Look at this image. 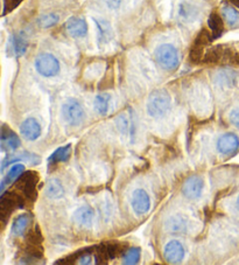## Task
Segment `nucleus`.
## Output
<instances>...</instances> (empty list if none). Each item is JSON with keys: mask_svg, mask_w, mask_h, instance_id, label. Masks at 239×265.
Segmentation results:
<instances>
[{"mask_svg": "<svg viewBox=\"0 0 239 265\" xmlns=\"http://www.w3.org/2000/svg\"><path fill=\"white\" fill-rule=\"evenodd\" d=\"M122 0H106V5L110 10H117L121 6Z\"/></svg>", "mask_w": 239, "mask_h": 265, "instance_id": "nucleus-34", "label": "nucleus"}, {"mask_svg": "<svg viewBox=\"0 0 239 265\" xmlns=\"http://www.w3.org/2000/svg\"><path fill=\"white\" fill-rule=\"evenodd\" d=\"M39 183V174L33 170L24 172L16 181V188L24 198L34 200L36 197V185Z\"/></svg>", "mask_w": 239, "mask_h": 265, "instance_id": "nucleus-5", "label": "nucleus"}, {"mask_svg": "<svg viewBox=\"0 0 239 265\" xmlns=\"http://www.w3.org/2000/svg\"><path fill=\"white\" fill-rule=\"evenodd\" d=\"M18 161H27L32 165H38L40 164V158L33 153H28V152H25V153L20 155H11V157H7L5 160L3 161L2 170L5 169L6 167H9L12 164H16Z\"/></svg>", "mask_w": 239, "mask_h": 265, "instance_id": "nucleus-19", "label": "nucleus"}, {"mask_svg": "<svg viewBox=\"0 0 239 265\" xmlns=\"http://www.w3.org/2000/svg\"><path fill=\"white\" fill-rule=\"evenodd\" d=\"M5 224H6V222H5V221L0 220V231H2V230H3V228H4V227H5Z\"/></svg>", "mask_w": 239, "mask_h": 265, "instance_id": "nucleus-36", "label": "nucleus"}, {"mask_svg": "<svg viewBox=\"0 0 239 265\" xmlns=\"http://www.w3.org/2000/svg\"><path fill=\"white\" fill-rule=\"evenodd\" d=\"M222 16L226 24L231 28L239 27V11L234 9L233 6L226 5L222 7Z\"/></svg>", "mask_w": 239, "mask_h": 265, "instance_id": "nucleus-27", "label": "nucleus"}, {"mask_svg": "<svg viewBox=\"0 0 239 265\" xmlns=\"http://www.w3.org/2000/svg\"><path fill=\"white\" fill-rule=\"evenodd\" d=\"M155 60L159 66L164 68L165 70H175L180 64V56L177 49L173 45L164 43L159 46L155 50Z\"/></svg>", "mask_w": 239, "mask_h": 265, "instance_id": "nucleus-2", "label": "nucleus"}, {"mask_svg": "<svg viewBox=\"0 0 239 265\" xmlns=\"http://www.w3.org/2000/svg\"><path fill=\"white\" fill-rule=\"evenodd\" d=\"M71 154V145L68 144L66 146H61L57 148L55 152H53V154L50 155L48 159L49 166H55L59 162L67 161L69 157Z\"/></svg>", "mask_w": 239, "mask_h": 265, "instance_id": "nucleus-23", "label": "nucleus"}, {"mask_svg": "<svg viewBox=\"0 0 239 265\" xmlns=\"http://www.w3.org/2000/svg\"><path fill=\"white\" fill-rule=\"evenodd\" d=\"M20 145V138L9 126H3L0 129V147H2L3 151L13 152L18 150Z\"/></svg>", "mask_w": 239, "mask_h": 265, "instance_id": "nucleus-11", "label": "nucleus"}, {"mask_svg": "<svg viewBox=\"0 0 239 265\" xmlns=\"http://www.w3.org/2000/svg\"><path fill=\"white\" fill-rule=\"evenodd\" d=\"M45 193L49 199L57 200L64 197L66 191H64L62 183H61L59 179H56V178H53V179H50L48 183L46 184Z\"/></svg>", "mask_w": 239, "mask_h": 265, "instance_id": "nucleus-18", "label": "nucleus"}, {"mask_svg": "<svg viewBox=\"0 0 239 265\" xmlns=\"http://www.w3.org/2000/svg\"><path fill=\"white\" fill-rule=\"evenodd\" d=\"M60 21V17L55 13H48V14H43V16L39 17L36 23L41 28H50L53 26L57 25V23Z\"/></svg>", "mask_w": 239, "mask_h": 265, "instance_id": "nucleus-28", "label": "nucleus"}, {"mask_svg": "<svg viewBox=\"0 0 239 265\" xmlns=\"http://www.w3.org/2000/svg\"><path fill=\"white\" fill-rule=\"evenodd\" d=\"M24 172H25V166L23 164H13V166L11 167L9 172H7L5 178L2 180V183H0V193H3L4 190H5L9 185L16 183L18 178H19Z\"/></svg>", "mask_w": 239, "mask_h": 265, "instance_id": "nucleus-20", "label": "nucleus"}, {"mask_svg": "<svg viewBox=\"0 0 239 265\" xmlns=\"http://www.w3.org/2000/svg\"><path fill=\"white\" fill-rule=\"evenodd\" d=\"M172 97L166 90H155L148 97L147 114L153 118H161L171 110Z\"/></svg>", "mask_w": 239, "mask_h": 265, "instance_id": "nucleus-1", "label": "nucleus"}, {"mask_svg": "<svg viewBox=\"0 0 239 265\" xmlns=\"http://www.w3.org/2000/svg\"><path fill=\"white\" fill-rule=\"evenodd\" d=\"M188 226V219L187 216L182 215V214H176V215H173L169 217V219L166 221V228L169 232H177V234H181V232H186Z\"/></svg>", "mask_w": 239, "mask_h": 265, "instance_id": "nucleus-17", "label": "nucleus"}, {"mask_svg": "<svg viewBox=\"0 0 239 265\" xmlns=\"http://www.w3.org/2000/svg\"><path fill=\"white\" fill-rule=\"evenodd\" d=\"M9 47L11 49V53H12L13 55H16L18 57L23 56L28 48V40L26 38V35L24 33L13 35L10 40Z\"/></svg>", "mask_w": 239, "mask_h": 265, "instance_id": "nucleus-16", "label": "nucleus"}, {"mask_svg": "<svg viewBox=\"0 0 239 265\" xmlns=\"http://www.w3.org/2000/svg\"><path fill=\"white\" fill-rule=\"evenodd\" d=\"M24 207V197L17 192H5L0 197V220L6 221L10 219L11 214L18 208Z\"/></svg>", "mask_w": 239, "mask_h": 265, "instance_id": "nucleus-4", "label": "nucleus"}, {"mask_svg": "<svg viewBox=\"0 0 239 265\" xmlns=\"http://www.w3.org/2000/svg\"><path fill=\"white\" fill-rule=\"evenodd\" d=\"M131 206L138 215H143L150 212L151 209V198L145 190H136L131 197Z\"/></svg>", "mask_w": 239, "mask_h": 265, "instance_id": "nucleus-9", "label": "nucleus"}, {"mask_svg": "<svg viewBox=\"0 0 239 265\" xmlns=\"http://www.w3.org/2000/svg\"><path fill=\"white\" fill-rule=\"evenodd\" d=\"M31 223V215L30 214H21L14 220L12 224V232L16 236H23L26 232L28 226Z\"/></svg>", "mask_w": 239, "mask_h": 265, "instance_id": "nucleus-25", "label": "nucleus"}, {"mask_svg": "<svg viewBox=\"0 0 239 265\" xmlns=\"http://www.w3.org/2000/svg\"><path fill=\"white\" fill-rule=\"evenodd\" d=\"M237 207L239 208V195H238V198H237Z\"/></svg>", "mask_w": 239, "mask_h": 265, "instance_id": "nucleus-37", "label": "nucleus"}, {"mask_svg": "<svg viewBox=\"0 0 239 265\" xmlns=\"http://www.w3.org/2000/svg\"><path fill=\"white\" fill-rule=\"evenodd\" d=\"M208 26L210 28V31H211L212 40L218 39L219 36L223 34V31H224L223 19L218 16V14L212 13L211 16L209 17Z\"/></svg>", "mask_w": 239, "mask_h": 265, "instance_id": "nucleus-26", "label": "nucleus"}, {"mask_svg": "<svg viewBox=\"0 0 239 265\" xmlns=\"http://www.w3.org/2000/svg\"><path fill=\"white\" fill-rule=\"evenodd\" d=\"M179 14L181 19L188 23V21L194 20L195 18H196V10H195L193 6L188 5V4H182V5L180 6Z\"/></svg>", "mask_w": 239, "mask_h": 265, "instance_id": "nucleus-30", "label": "nucleus"}, {"mask_svg": "<svg viewBox=\"0 0 239 265\" xmlns=\"http://www.w3.org/2000/svg\"><path fill=\"white\" fill-rule=\"evenodd\" d=\"M61 114L64 122L70 126H78L84 121L85 112L82 104L76 100H68L66 103L62 105Z\"/></svg>", "mask_w": 239, "mask_h": 265, "instance_id": "nucleus-3", "label": "nucleus"}, {"mask_svg": "<svg viewBox=\"0 0 239 265\" xmlns=\"http://www.w3.org/2000/svg\"><path fill=\"white\" fill-rule=\"evenodd\" d=\"M0 10H2V2H0Z\"/></svg>", "mask_w": 239, "mask_h": 265, "instance_id": "nucleus-38", "label": "nucleus"}, {"mask_svg": "<svg viewBox=\"0 0 239 265\" xmlns=\"http://www.w3.org/2000/svg\"><path fill=\"white\" fill-rule=\"evenodd\" d=\"M217 151L223 155H229L234 153L239 147V138L237 134L232 132L224 133L217 140Z\"/></svg>", "mask_w": 239, "mask_h": 265, "instance_id": "nucleus-12", "label": "nucleus"}, {"mask_svg": "<svg viewBox=\"0 0 239 265\" xmlns=\"http://www.w3.org/2000/svg\"><path fill=\"white\" fill-rule=\"evenodd\" d=\"M72 220L82 227H91L93 220H95V210L92 209V207L88 205L78 207L72 214Z\"/></svg>", "mask_w": 239, "mask_h": 265, "instance_id": "nucleus-14", "label": "nucleus"}, {"mask_svg": "<svg viewBox=\"0 0 239 265\" xmlns=\"http://www.w3.org/2000/svg\"><path fill=\"white\" fill-rule=\"evenodd\" d=\"M229 121L231 124L239 129V108L233 109L229 115Z\"/></svg>", "mask_w": 239, "mask_h": 265, "instance_id": "nucleus-32", "label": "nucleus"}, {"mask_svg": "<svg viewBox=\"0 0 239 265\" xmlns=\"http://www.w3.org/2000/svg\"><path fill=\"white\" fill-rule=\"evenodd\" d=\"M211 40H212L211 34H209L208 31H202L201 33L198 34L190 50V59L193 62H200V61H203L205 54L204 49Z\"/></svg>", "mask_w": 239, "mask_h": 265, "instance_id": "nucleus-10", "label": "nucleus"}, {"mask_svg": "<svg viewBox=\"0 0 239 265\" xmlns=\"http://www.w3.org/2000/svg\"><path fill=\"white\" fill-rule=\"evenodd\" d=\"M186 256V249L182 245V243L179 241H171L165 245L164 257L168 263L179 264L183 260Z\"/></svg>", "mask_w": 239, "mask_h": 265, "instance_id": "nucleus-8", "label": "nucleus"}, {"mask_svg": "<svg viewBox=\"0 0 239 265\" xmlns=\"http://www.w3.org/2000/svg\"><path fill=\"white\" fill-rule=\"evenodd\" d=\"M140 259V248H130L123 256V263L128 265L137 264Z\"/></svg>", "mask_w": 239, "mask_h": 265, "instance_id": "nucleus-29", "label": "nucleus"}, {"mask_svg": "<svg viewBox=\"0 0 239 265\" xmlns=\"http://www.w3.org/2000/svg\"><path fill=\"white\" fill-rule=\"evenodd\" d=\"M227 2L231 3L233 6H236V7H238V9H239V0H227Z\"/></svg>", "mask_w": 239, "mask_h": 265, "instance_id": "nucleus-35", "label": "nucleus"}, {"mask_svg": "<svg viewBox=\"0 0 239 265\" xmlns=\"http://www.w3.org/2000/svg\"><path fill=\"white\" fill-rule=\"evenodd\" d=\"M204 190V181L201 176L191 175L184 181L182 186V194L189 200H198Z\"/></svg>", "mask_w": 239, "mask_h": 265, "instance_id": "nucleus-7", "label": "nucleus"}, {"mask_svg": "<svg viewBox=\"0 0 239 265\" xmlns=\"http://www.w3.org/2000/svg\"><path fill=\"white\" fill-rule=\"evenodd\" d=\"M110 103H111V95L110 94L103 93L96 96L95 101H93V108L97 114L100 116H105L108 112L110 109Z\"/></svg>", "mask_w": 239, "mask_h": 265, "instance_id": "nucleus-24", "label": "nucleus"}, {"mask_svg": "<svg viewBox=\"0 0 239 265\" xmlns=\"http://www.w3.org/2000/svg\"><path fill=\"white\" fill-rule=\"evenodd\" d=\"M219 77H220V82H222L224 85H227V86H232L236 84V82H237L236 72L231 71V70L224 71Z\"/></svg>", "mask_w": 239, "mask_h": 265, "instance_id": "nucleus-31", "label": "nucleus"}, {"mask_svg": "<svg viewBox=\"0 0 239 265\" xmlns=\"http://www.w3.org/2000/svg\"><path fill=\"white\" fill-rule=\"evenodd\" d=\"M21 2H23V0H6V2H5L6 12H10V11H12L13 9H16V7L19 5Z\"/></svg>", "mask_w": 239, "mask_h": 265, "instance_id": "nucleus-33", "label": "nucleus"}, {"mask_svg": "<svg viewBox=\"0 0 239 265\" xmlns=\"http://www.w3.org/2000/svg\"><path fill=\"white\" fill-rule=\"evenodd\" d=\"M34 64L36 71L45 77H53L61 70L59 60L49 53H43L36 56Z\"/></svg>", "mask_w": 239, "mask_h": 265, "instance_id": "nucleus-6", "label": "nucleus"}, {"mask_svg": "<svg viewBox=\"0 0 239 265\" xmlns=\"http://www.w3.org/2000/svg\"><path fill=\"white\" fill-rule=\"evenodd\" d=\"M117 126L123 134H129L131 136L135 131V118H133L132 112L130 114H123L117 118Z\"/></svg>", "mask_w": 239, "mask_h": 265, "instance_id": "nucleus-21", "label": "nucleus"}, {"mask_svg": "<svg viewBox=\"0 0 239 265\" xmlns=\"http://www.w3.org/2000/svg\"><path fill=\"white\" fill-rule=\"evenodd\" d=\"M42 129L39 122L34 118H27L21 123L20 133L23 138L28 141H34L41 136Z\"/></svg>", "mask_w": 239, "mask_h": 265, "instance_id": "nucleus-13", "label": "nucleus"}, {"mask_svg": "<svg viewBox=\"0 0 239 265\" xmlns=\"http://www.w3.org/2000/svg\"><path fill=\"white\" fill-rule=\"evenodd\" d=\"M66 31L71 38H83L88 33V24L82 18L72 17L66 23Z\"/></svg>", "mask_w": 239, "mask_h": 265, "instance_id": "nucleus-15", "label": "nucleus"}, {"mask_svg": "<svg viewBox=\"0 0 239 265\" xmlns=\"http://www.w3.org/2000/svg\"><path fill=\"white\" fill-rule=\"evenodd\" d=\"M98 30L99 43H106L112 39V27L108 21L104 19H93Z\"/></svg>", "mask_w": 239, "mask_h": 265, "instance_id": "nucleus-22", "label": "nucleus"}]
</instances>
